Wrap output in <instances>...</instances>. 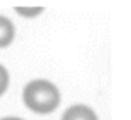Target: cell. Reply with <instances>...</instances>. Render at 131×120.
<instances>
[{"instance_id":"cell-1","label":"cell","mask_w":131,"mask_h":120,"mask_svg":"<svg viewBox=\"0 0 131 120\" xmlns=\"http://www.w3.org/2000/svg\"><path fill=\"white\" fill-rule=\"evenodd\" d=\"M23 99L30 110L40 114H47L59 106L61 95L54 83L44 79H35L26 85Z\"/></svg>"},{"instance_id":"cell-5","label":"cell","mask_w":131,"mask_h":120,"mask_svg":"<svg viewBox=\"0 0 131 120\" xmlns=\"http://www.w3.org/2000/svg\"><path fill=\"white\" fill-rule=\"evenodd\" d=\"M17 13L21 16H24V17H34V16L40 14L41 12H42V9L41 7H35V9H24V7H17Z\"/></svg>"},{"instance_id":"cell-2","label":"cell","mask_w":131,"mask_h":120,"mask_svg":"<svg viewBox=\"0 0 131 120\" xmlns=\"http://www.w3.org/2000/svg\"><path fill=\"white\" fill-rule=\"evenodd\" d=\"M62 120H97V116L88 106L75 105V106H71L63 113Z\"/></svg>"},{"instance_id":"cell-4","label":"cell","mask_w":131,"mask_h":120,"mask_svg":"<svg viewBox=\"0 0 131 120\" xmlns=\"http://www.w3.org/2000/svg\"><path fill=\"white\" fill-rule=\"evenodd\" d=\"M7 86H9V72L0 64V96L6 92Z\"/></svg>"},{"instance_id":"cell-3","label":"cell","mask_w":131,"mask_h":120,"mask_svg":"<svg viewBox=\"0 0 131 120\" xmlns=\"http://www.w3.org/2000/svg\"><path fill=\"white\" fill-rule=\"evenodd\" d=\"M14 26L9 18L0 16V48L9 47L14 40Z\"/></svg>"},{"instance_id":"cell-6","label":"cell","mask_w":131,"mask_h":120,"mask_svg":"<svg viewBox=\"0 0 131 120\" xmlns=\"http://www.w3.org/2000/svg\"><path fill=\"white\" fill-rule=\"evenodd\" d=\"M2 120H23V119H18V117H4Z\"/></svg>"}]
</instances>
